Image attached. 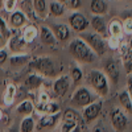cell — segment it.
<instances>
[{"label": "cell", "instance_id": "1", "mask_svg": "<svg viewBox=\"0 0 132 132\" xmlns=\"http://www.w3.org/2000/svg\"><path fill=\"white\" fill-rule=\"evenodd\" d=\"M69 50H70L71 56L75 60H78L81 62H85V63H91L96 58V54L94 53V50L87 45V42L83 41L81 37L79 38H74L70 42Z\"/></svg>", "mask_w": 132, "mask_h": 132}, {"label": "cell", "instance_id": "2", "mask_svg": "<svg viewBox=\"0 0 132 132\" xmlns=\"http://www.w3.org/2000/svg\"><path fill=\"white\" fill-rule=\"evenodd\" d=\"M87 81L98 95L104 96L108 94V78L104 73L99 70H91L87 74Z\"/></svg>", "mask_w": 132, "mask_h": 132}, {"label": "cell", "instance_id": "3", "mask_svg": "<svg viewBox=\"0 0 132 132\" xmlns=\"http://www.w3.org/2000/svg\"><path fill=\"white\" fill-rule=\"evenodd\" d=\"M30 68L45 77H53L56 74L54 61L50 57H33L30 60Z\"/></svg>", "mask_w": 132, "mask_h": 132}, {"label": "cell", "instance_id": "4", "mask_svg": "<svg viewBox=\"0 0 132 132\" xmlns=\"http://www.w3.org/2000/svg\"><path fill=\"white\" fill-rule=\"evenodd\" d=\"M79 37L87 42V45L94 50L96 56H103L106 53L107 42L103 40V37L101 35H98V33H82Z\"/></svg>", "mask_w": 132, "mask_h": 132}, {"label": "cell", "instance_id": "5", "mask_svg": "<svg viewBox=\"0 0 132 132\" xmlns=\"http://www.w3.org/2000/svg\"><path fill=\"white\" fill-rule=\"evenodd\" d=\"M93 102H94L93 95H91L90 90L86 89V87H79V89H77V91L71 96V103L75 104L77 107H86L87 104H90Z\"/></svg>", "mask_w": 132, "mask_h": 132}, {"label": "cell", "instance_id": "6", "mask_svg": "<svg viewBox=\"0 0 132 132\" xmlns=\"http://www.w3.org/2000/svg\"><path fill=\"white\" fill-rule=\"evenodd\" d=\"M111 124L116 132H123L128 126V119L120 108H115L111 112Z\"/></svg>", "mask_w": 132, "mask_h": 132}, {"label": "cell", "instance_id": "7", "mask_svg": "<svg viewBox=\"0 0 132 132\" xmlns=\"http://www.w3.org/2000/svg\"><path fill=\"white\" fill-rule=\"evenodd\" d=\"M102 111V102L101 101H94L93 103L87 104L86 107H83V120L86 123H91L93 120H95L99 114Z\"/></svg>", "mask_w": 132, "mask_h": 132}, {"label": "cell", "instance_id": "8", "mask_svg": "<svg viewBox=\"0 0 132 132\" xmlns=\"http://www.w3.org/2000/svg\"><path fill=\"white\" fill-rule=\"evenodd\" d=\"M25 45L27 42L23 38V36H21V33H13L11 35V37L8 38V48L9 50H12L13 53H23L24 49H25Z\"/></svg>", "mask_w": 132, "mask_h": 132}, {"label": "cell", "instance_id": "9", "mask_svg": "<svg viewBox=\"0 0 132 132\" xmlns=\"http://www.w3.org/2000/svg\"><path fill=\"white\" fill-rule=\"evenodd\" d=\"M69 24L75 32H83L87 27H89V20H87L82 13L74 12L69 17Z\"/></svg>", "mask_w": 132, "mask_h": 132}, {"label": "cell", "instance_id": "10", "mask_svg": "<svg viewBox=\"0 0 132 132\" xmlns=\"http://www.w3.org/2000/svg\"><path fill=\"white\" fill-rule=\"evenodd\" d=\"M119 50H120V57H122V62H123L126 71L128 74L132 73V49L129 48L128 42L120 44Z\"/></svg>", "mask_w": 132, "mask_h": 132}, {"label": "cell", "instance_id": "11", "mask_svg": "<svg viewBox=\"0 0 132 132\" xmlns=\"http://www.w3.org/2000/svg\"><path fill=\"white\" fill-rule=\"evenodd\" d=\"M70 89V77L69 75H62L56 82L53 83V91L58 96H63Z\"/></svg>", "mask_w": 132, "mask_h": 132}, {"label": "cell", "instance_id": "12", "mask_svg": "<svg viewBox=\"0 0 132 132\" xmlns=\"http://www.w3.org/2000/svg\"><path fill=\"white\" fill-rule=\"evenodd\" d=\"M27 23V16L24 15L23 11H13L11 12V16H9V24H11V28L12 29H20L21 27H24Z\"/></svg>", "mask_w": 132, "mask_h": 132}, {"label": "cell", "instance_id": "13", "mask_svg": "<svg viewBox=\"0 0 132 132\" xmlns=\"http://www.w3.org/2000/svg\"><path fill=\"white\" fill-rule=\"evenodd\" d=\"M38 28L36 27V24H28L23 28V32H21V36H23V38L25 40L27 44H32V42H35V40L38 37Z\"/></svg>", "mask_w": 132, "mask_h": 132}, {"label": "cell", "instance_id": "14", "mask_svg": "<svg viewBox=\"0 0 132 132\" xmlns=\"http://www.w3.org/2000/svg\"><path fill=\"white\" fill-rule=\"evenodd\" d=\"M40 38H41V42L48 45V46H54L57 44V37L54 36L53 30L50 28H48V27H41Z\"/></svg>", "mask_w": 132, "mask_h": 132}, {"label": "cell", "instance_id": "15", "mask_svg": "<svg viewBox=\"0 0 132 132\" xmlns=\"http://www.w3.org/2000/svg\"><path fill=\"white\" fill-rule=\"evenodd\" d=\"M104 70H106V75L108 79H111L114 83H118L119 81V65L115 62V61H108L106 65H104Z\"/></svg>", "mask_w": 132, "mask_h": 132}, {"label": "cell", "instance_id": "16", "mask_svg": "<svg viewBox=\"0 0 132 132\" xmlns=\"http://www.w3.org/2000/svg\"><path fill=\"white\" fill-rule=\"evenodd\" d=\"M60 119V112L57 114H45L37 124V129H44V128H50L57 123V120Z\"/></svg>", "mask_w": 132, "mask_h": 132}, {"label": "cell", "instance_id": "17", "mask_svg": "<svg viewBox=\"0 0 132 132\" xmlns=\"http://www.w3.org/2000/svg\"><path fill=\"white\" fill-rule=\"evenodd\" d=\"M107 33L111 37L122 38V36L124 35V32H123V23H120L119 20L114 19L111 23L108 24V27H107Z\"/></svg>", "mask_w": 132, "mask_h": 132}, {"label": "cell", "instance_id": "18", "mask_svg": "<svg viewBox=\"0 0 132 132\" xmlns=\"http://www.w3.org/2000/svg\"><path fill=\"white\" fill-rule=\"evenodd\" d=\"M90 24L93 27V29L95 30V33L101 36H104L107 33V27H106V21L102 16H94L90 21Z\"/></svg>", "mask_w": 132, "mask_h": 132}, {"label": "cell", "instance_id": "19", "mask_svg": "<svg viewBox=\"0 0 132 132\" xmlns=\"http://www.w3.org/2000/svg\"><path fill=\"white\" fill-rule=\"evenodd\" d=\"M53 33L57 37L58 41H66L70 36V30L65 24H54L53 25Z\"/></svg>", "mask_w": 132, "mask_h": 132}, {"label": "cell", "instance_id": "20", "mask_svg": "<svg viewBox=\"0 0 132 132\" xmlns=\"http://www.w3.org/2000/svg\"><path fill=\"white\" fill-rule=\"evenodd\" d=\"M20 7H21V11L24 12V15L27 16V19H30V20H38L36 12H35V8H33V3L32 0H21L20 3Z\"/></svg>", "mask_w": 132, "mask_h": 132}, {"label": "cell", "instance_id": "21", "mask_svg": "<svg viewBox=\"0 0 132 132\" xmlns=\"http://www.w3.org/2000/svg\"><path fill=\"white\" fill-rule=\"evenodd\" d=\"M33 8H35V12L37 15L38 19L45 17L48 13V2L46 0H33Z\"/></svg>", "mask_w": 132, "mask_h": 132}, {"label": "cell", "instance_id": "22", "mask_svg": "<svg viewBox=\"0 0 132 132\" xmlns=\"http://www.w3.org/2000/svg\"><path fill=\"white\" fill-rule=\"evenodd\" d=\"M44 79H42V77L38 75V74H30L28 78L25 79V86L28 87V89L30 90H37L41 87Z\"/></svg>", "mask_w": 132, "mask_h": 132}, {"label": "cell", "instance_id": "23", "mask_svg": "<svg viewBox=\"0 0 132 132\" xmlns=\"http://www.w3.org/2000/svg\"><path fill=\"white\" fill-rule=\"evenodd\" d=\"M16 86L15 85H8L4 90V94H3V101H4V104L5 106H11L13 103L15 98H16Z\"/></svg>", "mask_w": 132, "mask_h": 132}, {"label": "cell", "instance_id": "24", "mask_svg": "<svg viewBox=\"0 0 132 132\" xmlns=\"http://www.w3.org/2000/svg\"><path fill=\"white\" fill-rule=\"evenodd\" d=\"M90 11L94 15H103L107 12V4L104 0H91Z\"/></svg>", "mask_w": 132, "mask_h": 132}, {"label": "cell", "instance_id": "25", "mask_svg": "<svg viewBox=\"0 0 132 132\" xmlns=\"http://www.w3.org/2000/svg\"><path fill=\"white\" fill-rule=\"evenodd\" d=\"M119 102L122 104V107L126 110L128 114H132V99L129 96L128 90H123L119 94Z\"/></svg>", "mask_w": 132, "mask_h": 132}, {"label": "cell", "instance_id": "26", "mask_svg": "<svg viewBox=\"0 0 132 132\" xmlns=\"http://www.w3.org/2000/svg\"><path fill=\"white\" fill-rule=\"evenodd\" d=\"M49 11H50V13L53 16L60 17V16H62L65 13L66 8L63 7V4L61 2H58V0H52V2L49 3Z\"/></svg>", "mask_w": 132, "mask_h": 132}, {"label": "cell", "instance_id": "27", "mask_svg": "<svg viewBox=\"0 0 132 132\" xmlns=\"http://www.w3.org/2000/svg\"><path fill=\"white\" fill-rule=\"evenodd\" d=\"M35 111V106L30 101H24L21 102L19 106H17V112L20 115H24V116H30L32 112Z\"/></svg>", "mask_w": 132, "mask_h": 132}, {"label": "cell", "instance_id": "28", "mask_svg": "<svg viewBox=\"0 0 132 132\" xmlns=\"http://www.w3.org/2000/svg\"><path fill=\"white\" fill-rule=\"evenodd\" d=\"M36 128V122L32 116H25L21 120L20 124V132H33Z\"/></svg>", "mask_w": 132, "mask_h": 132}, {"label": "cell", "instance_id": "29", "mask_svg": "<svg viewBox=\"0 0 132 132\" xmlns=\"http://www.w3.org/2000/svg\"><path fill=\"white\" fill-rule=\"evenodd\" d=\"M79 123V119H73V118H63V122L61 126V132H70L73 131Z\"/></svg>", "mask_w": 132, "mask_h": 132}, {"label": "cell", "instance_id": "30", "mask_svg": "<svg viewBox=\"0 0 132 132\" xmlns=\"http://www.w3.org/2000/svg\"><path fill=\"white\" fill-rule=\"evenodd\" d=\"M28 61H29V57L24 53H17V54H15V56H12L9 58V62L12 66H21Z\"/></svg>", "mask_w": 132, "mask_h": 132}, {"label": "cell", "instance_id": "31", "mask_svg": "<svg viewBox=\"0 0 132 132\" xmlns=\"http://www.w3.org/2000/svg\"><path fill=\"white\" fill-rule=\"evenodd\" d=\"M40 108L45 114H57V112H60V106L57 103H54V102H48L44 106H41Z\"/></svg>", "mask_w": 132, "mask_h": 132}, {"label": "cell", "instance_id": "32", "mask_svg": "<svg viewBox=\"0 0 132 132\" xmlns=\"http://www.w3.org/2000/svg\"><path fill=\"white\" fill-rule=\"evenodd\" d=\"M58 2H61L65 8L71 9V11L78 9V8L81 7V3H82L81 0H58Z\"/></svg>", "mask_w": 132, "mask_h": 132}, {"label": "cell", "instance_id": "33", "mask_svg": "<svg viewBox=\"0 0 132 132\" xmlns=\"http://www.w3.org/2000/svg\"><path fill=\"white\" fill-rule=\"evenodd\" d=\"M37 101H38L40 107H41V106H44L45 103H48V102H50V96H49V94L46 93V90L40 89L38 95H37Z\"/></svg>", "mask_w": 132, "mask_h": 132}, {"label": "cell", "instance_id": "34", "mask_svg": "<svg viewBox=\"0 0 132 132\" xmlns=\"http://www.w3.org/2000/svg\"><path fill=\"white\" fill-rule=\"evenodd\" d=\"M71 79L74 81V83H78L81 79H82V71L79 68H77V66H74V68H71Z\"/></svg>", "mask_w": 132, "mask_h": 132}, {"label": "cell", "instance_id": "35", "mask_svg": "<svg viewBox=\"0 0 132 132\" xmlns=\"http://www.w3.org/2000/svg\"><path fill=\"white\" fill-rule=\"evenodd\" d=\"M20 2V0H5L4 2V9L7 11V12H13V11L16 9L17 7V3Z\"/></svg>", "mask_w": 132, "mask_h": 132}, {"label": "cell", "instance_id": "36", "mask_svg": "<svg viewBox=\"0 0 132 132\" xmlns=\"http://www.w3.org/2000/svg\"><path fill=\"white\" fill-rule=\"evenodd\" d=\"M123 32L127 36H132V17H128L123 23Z\"/></svg>", "mask_w": 132, "mask_h": 132}, {"label": "cell", "instance_id": "37", "mask_svg": "<svg viewBox=\"0 0 132 132\" xmlns=\"http://www.w3.org/2000/svg\"><path fill=\"white\" fill-rule=\"evenodd\" d=\"M120 44H122V42H120V38H118V37H111V36H110V38L107 40V46L114 49V50L119 49Z\"/></svg>", "mask_w": 132, "mask_h": 132}, {"label": "cell", "instance_id": "38", "mask_svg": "<svg viewBox=\"0 0 132 132\" xmlns=\"http://www.w3.org/2000/svg\"><path fill=\"white\" fill-rule=\"evenodd\" d=\"M0 32H2L7 38H9L11 35H12V30H11V29L5 25V23H4V20H3L2 16H0Z\"/></svg>", "mask_w": 132, "mask_h": 132}, {"label": "cell", "instance_id": "39", "mask_svg": "<svg viewBox=\"0 0 132 132\" xmlns=\"http://www.w3.org/2000/svg\"><path fill=\"white\" fill-rule=\"evenodd\" d=\"M7 58H8L7 52H5V50H3V49H0V65H3V63L7 61Z\"/></svg>", "mask_w": 132, "mask_h": 132}, {"label": "cell", "instance_id": "40", "mask_svg": "<svg viewBox=\"0 0 132 132\" xmlns=\"http://www.w3.org/2000/svg\"><path fill=\"white\" fill-rule=\"evenodd\" d=\"M128 93H129V96L132 99V73L128 74Z\"/></svg>", "mask_w": 132, "mask_h": 132}, {"label": "cell", "instance_id": "41", "mask_svg": "<svg viewBox=\"0 0 132 132\" xmlns=\"http://www.w3.org/2000/svg\"><path fill=\"white\" fill-rule=\"evenodd\" d=\"M5 42H7V37L3 35L2 32H0V49H2V48L5 45Z\"/></svg>", "mask_w": 132, "mask_h": 132}, {"label": "cell", "instance_id": "42", "mask_svg": "<svg viewBox=\"0 0 132 132\" xmlns=\"http://www.w3.org/2000/svg\"><path fill=\"white\" fill-rule=\"evenodd\" d=\"M93 132H107V131H106V128H103L102 126H96Z\"/></svg>", "mask_w": 132, "mask_h": 132}, {"label": "cell", "instance_id": "43", "mask_svg": "<svg viewBox=\"0 0 132 132\" xmlns=\"http://www.w3.org/2000/svg\"><path fill=\"white\" fill-rule=\"evenodd\" d=\"M70 132H81V127H79V126H77V127H75L73 131H70Z\"/></svg>", "mask_w": 132, "mask_h": 132}, {"label": "cell", "instance_id": "44", "mask_svg": "<svg viewBox=\"0 0 132 132\" xmlns=\"http://www.w3.org/2000/svg\"><path fill=\"white\" fill-rule=\"evenodd\" d=\"M3 116H4V112H3V108L0 107V122H2V119H3Z\"/></svg>", "mask_w": 132, "mask_h": 132}, {"label": "cell", "instance_id": "45", "mask_svg": "<svg viewBox=\"0 0 132 132\" xmlns=\"http://www.w3.org/2000/svg\"><path fill=\"white\" fill-rule=\"evenodd\" d=\"M9 132H20V131H19L17 128H11V129H9Z\"/></svg>", "mask_w": 132, "mask_h": 132}, {"label": "cell", "instance_id": "46", "mask_svg": "<svg viewBox=\"0 0 132 132\" xmlns=\"http://www.w3.org/2000/svg\"><path fill=\"white\" fill-rule=\"evenodd\" d=\"M4 2H5V0H0V8L4 7Z\"/></svg>", "mask_w": 132, "mask_h": 132}, {"label": "cell", "instance_id": "47", "mask_svg": "<svg viewBox=\"0 0 132 132\" xmlns=\"http://www.w3.org/2000/svg\"><path fill=\"white\" fill-rule=\"evenodd\" d=\"M20 2H21V0H20Z\"/></svg>", "mask_w": 132, "mask_h": 132}]
</instances>
